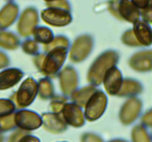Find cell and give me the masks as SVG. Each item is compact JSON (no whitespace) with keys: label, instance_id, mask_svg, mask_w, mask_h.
<instances>
[]
</instances>
